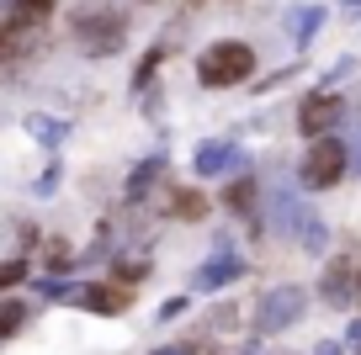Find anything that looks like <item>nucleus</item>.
I'll return each instance as SVG.
<instances>
[{"mask_svg": "<svg viewBox=\"0 0 361 355\" xmlns=\"http://www.w3.org/2000/svg\"><path fill=\"white\" fill-rule=\"evenodd\" d=\"M22 276H27V260H6V266H0V287H16Z\"/></svg>", "mask_w": 361, "mask_h": 355, "instance_id": "obj_17", "label": "nucleus"}, {"mask_svg": "<svg viewBox=\"0 0 361 355\" xmlns=\"http://www.w3.org/2000/svg\"><path fill=\"white\" fill-rule=\"evenodd\" d=\"M128 302L133 297H128L123 287H85L80 292V308H90V313H123Z\"/></svg>", "mask_w": 361, "mask_h": 355, "instance_id": "obj_7", "label": "nucleus"}, {"mask_svg": "<svg viewBox=\"0 0 361 355\" xmlns=\"http://www.w3.org/2000/svg\"><path fill=\"white\" fill-rule=\"evenodd\" d=\"M298 313H303V287H276V292L255 308V329H260V334H276V329H287Z\"/></svg>", "mask_w": 361, "mask_h": 355, "instance_id": "obj_5", "label": "nucleus"}, {"mask_svg": "<svg viewBox=\"0 0 361 355\" xmlns=\"http://www.w3.org/2000/svg\"><path fill=\"white\" fill-rule=\"evenodd\" d=\"M69 27H75V37L85 43V54H117L123 48V32H128V22H123V11H112V6H80L75 16H69Z\"/></svg>", "mask_w": 361, "mask_h": 355, "instance_id": "obj_1", "label": "nucleus"}, {"mask_svg": "<svg viewBox=\"0 0 361 355\" xmlns=\"http://www.w3.org/2000/svg\"><path fill=\"white\" fill-rule=\"evenodd\" d=\"M27 127H32L43 144H59V138H64V123H59V117H27Z\"/></svg>", "mask_w": 361, "mask_h": 355, "instance_id": "obj_12", "label": "nucleus"}, {"mask_svg": "<svg viewBox=\"0 0 361 355\" xmlns=\"http://www.w3.org/2000/svg\"><path fill=\"white\" fill-rule=\"evenodd\" d=\"M228 207H239V212H250L255 207V180H234V186H228Z\"/></svg>", "mask_w": 361, "mask_h": 355, "instance_id": "obj_11", "label": "nucleus"}, {"mask_svg": "<svg viewBox=\"0 0 361 355\" xmlns=\"http://www.w3.org/2000/svg\"><path fill=\"white\" fill-rule=\"evenodd\" d=\"M319 16H324V11H293V16H287V32H293V37H308V32L319 27Z\"/></svg>", "mask_w": 361, "mask_h": 355, "instance_id": "obj_14", "label": "nucleus"}, {"mask_svg": "<svg viewBox=\"0 0 361 355\" xmlns=\"http://www.w3.org/2000/svg\"><path fill=\"white\" fill-rule=\"evenodd\" d=\"M319 355H340V344H335V340H324V344H319Z\"/></svg>", "mask_w": 361, "mask_h": 355, "instance_id": "obj_19", "label": "nucleus"}, {"mask_svg": "<svg viewBox=\"0 0 361 355\" xmlns=\"http://www.w3.org/2000/svg\"><path fill=\"white\" fill-rule=\"evenodd\" d=\"M345 123V101L335 96V90H314V96H303V106H298V127L314 138L335 133V127Z\"/></svg>", "mask_w": 361, "mask_h": 355, "instance_id": "obj_4", "label": "nucleus"}, {"mask_svg": "<svg viewBox=\"0 0 361 355\" xmlns=\"http://www.w3.org/2000/svg\"><path fill=\"white\" fill-rule=\"evenodd\" d=\"M170 212L180 223H197V218H207V197L202 191H170Z\"/></svg>", "mask_w": 361, "mask_h": 355, "instance_id": "obj_8", "label": "nucleus"}, {"mask_svg": "<svg viewBox=\"0 0 361 355\" xmlns=\"http://www.w3.org/2000/svg\"><path fill=\"white\" fill-rule=\"evenodd\" d=\"M54 6H59V0H22L16 11H22V16H32V22H43V16L54 11Z\"/></svg>", "mask_w": 361, "mask_h": 355, "instance_id": "obj_16", "label": "nucleus"}, {"mask_svg": "<svg viewBox=\"0 0 361 355\" xmlns=\"http://www.w3.org/2000/svg\"><path fill=\"white\" fill-rule=\"evenodd\" d=\"M356 287V270H350V260H329L324 270V302H335V308H345V292Z\"/></svg>", "mask_w": 361, "mask_h": 355, "instance_id": "obj_6", "label": "nucleus"}, {"mask_svg": "<svg viewBox=\"0 0 361 355\" xmlns=\"http://www.w3.org/2000/svg\"><path fill=\"white\" fill-rule=\"evenodd\" d=\"M350 350L361 355V323H356V329H350Z\"/></svg>", "mask_w": 361, "mask_h": 355, "instance_id": "obj_18", "label": "nucleus"}, {"mask_svg": "<svg viewBox=\"0 0 361 355\" xmlns=\"http://www.w3.org/2000/svg\"><path fill=\"white\" fill-rule=\"evenodd\" d=\"M22 318H27V308H22V302H6V308H0V340L22 329Z\"/></svg>", "mask_w": 361, "mask_h": 355, "instance_id": "obj_15", "label": "nucleus"}, {"mask_svg": "<svg viewBox=\"0 0 361 355\" xmlns=\"http://www.w3.org/2000/svg\"><path fill=\"white\" fill-rule=\"evenodd\" d=\"M154 175H159V159H149V165H138V170H133V180H128V191H133V197H144V191L154 186Z\"/></svg>", "mask_w": 361, "mask_h": 355, "instance_id": "obj_13", "label": "nucleus"}, {"mask_svg": "<svg viewBox=\"0 0 361 355\" xmlns=\"http://www.w3.org/2000/svg\"><path fill=\"white\" fill-rule=\"evenodd\" d=\"M345 144L340 138H314V149H308V159H303V186H314V191H324V186H335L340 175H345Z\"/></svg>", "mask_w": 361, "mask_h": 355, "instance_id": "obj_3", "label": "nucleus"}, {"mask_svg": "<svg viewBox=\"0 0 361 355\" xmlns=\"http://www.w3.org/2000/svg\"><path fill=\"white\" fill-rule=\"evenodd\" d=\"M234 165V144H202L197 154V175H218V170Z\"/></svg>", "mask_w": 361, "mask_h": 355, "instance_id": "obj_9", "label": "nucleus"}, {"mask_svg": "<svg viewBox=\"0 0 361 355\" xmlns=\"http://www.w3.org/2000/svg\"><path fill=\"white\" fill-rule=\"evenodd\" d=\"M154 355H176V350H154Z\"/></svg>", "mask_w": 361, "mask_h": 355, "instance_id": "obj_20", "label": "nucleus"}, {"mask_svg": "<svg viewBox=\"0 0 361 355\" xmlns=\"http://www.w3.org/2000/svg\"><path fill=\"white\" fill-rule=\"evenodd\" d=\"M197 75H202V85H239L255 75V54L245 43H213L197 64Z\"/></svg>", "mask_w": 361, "mask_h": 355, "instance_id": "obj_2", "label": "nucleus"}, {"mask_svg": "<svg viewBox=\"0 0 361 355\" xmlns=\"http://www.w3.org/2000/svg\"><path fill=\"white\" fill-rule=\"evenodd\" d=\"M239 270H245L239 260H224V266H202V270H197V287H224V281H234Z\"/></svg>", "mask_w": 361, "mask_h": 355, "instance_id": "obj_10", "label": "nucleus"}]
</instances>
